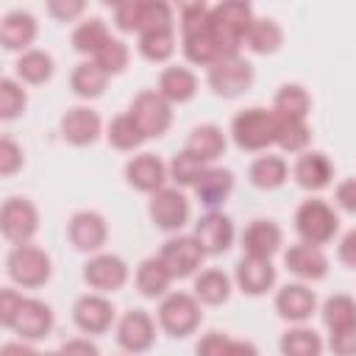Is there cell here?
I'll return each mask as SVG.
<instances>
[{"label": "cell", "mask_w": 356, "mask_h": 356, "mask_svg": "<svg viewBox=\"0 0 356 356\" xmlns=\"http://www.w3.org/2000/svg\"><path fill=\"white\" fill-rule=\"evenodd\" d=\"M228 136L245 153H267L278 136V117L267 106H248L234 114Z\"/></svg>", "instance_id": "6da1fadb"}, {"label": "cell", "mask_w": 356, "mask_h": 356, "mask_svg": "<svg viewBox=\"0 0 356 356\" xmlns=\"http://www.w3.org/2000/svg\"><path fill=\"white\" fill-rule=\"evenodd\" d=\"M292 228L298 234V242L323 248V245L334 242V236L339 234V214L334 211V206L328 200H323V197H306L295 209Z\"/></svg>", "instance_id": "7a4b0ae2"}, {"label": "cell", "mask_w": 356, "mask_h": 356, "mask_svg": "<svg viewBox=\"0 0 356 356\" xmlns=\"http://www.w3.org/2000/svg\"><path fill=\"white\" fill-rule=\"evenodd\" d=\"M253 19H256V14L248 0H222V3L211 6V33L220 42L225 56L242 53V39Z\"/></svg>", "instance_id": "3957f363"}, {"label": "cell", "mask_w": 356, "mask_h": 356, "mask_svg": "<svg viewBox=\"0 0 356 356\" xmlns=\"http://www.w3.org/2000/svg\"><path fill=\"white\" fill-rule=\"evenodd\" d=\"M156 323L167 337L186 339V337L197 334V328L203 323V303L192 292H170L167 298L159 300Z\"/></svg>", "instance_id": "277c9868"}, {"label": "cell", "mask_w": 356, "mask_h": 356, "mask_svg": "<svg viewBox=\"0 0 356 356\" xmlns=\"http://www.w3.org/2000/svg\"><path fill=\"white\" fill-rule=\"evenodd\" d=\"M6 273L11 284L19 289H39L53 275V259L47 250H42L33 242L11 245V250L6 253Z\"/></svg>", "instance_id": "5b68a950"}, {"label": "cell", "mask_w": 356, "mask_h": 356, "mask_svg": "<svg viewBox=\"0 0 356 356\" xmlns=\"http://www.w3.org/2000/svg\"><path fill=\"white\" fill-rule=\"evenodd\" d=\"M256 81V72H253V64L239 53V56H225L220 61H214L209 70H206V83L209 89L222 97V100H234V97H242Z\"/></svg>", "instance_id": "8992f818"}, {"label": "cell", "mask_w": 356, "mask_h": 356, "mask_svg": "<svg viewBox=\"0 0 356 356\" xmlns=\"http://www.w3.org/2000/svg\"><path fill=\"white\" fill-rule=\"evenodd\" d=\"M147 217H150V222L159 231H164V234L172 236V234H181V228L189 222L192 203H189V197H186L184 189L164 186L156 195H150V200H147Z\"/></svg>", "instance_id": "52a82bcc"}, {"label": "cell", "mask_w": 356, "mask_h": 356, "mask_svg": "<svg viewBox=\"0 0 356 356\" xmlns=\"http://www.w3.org/2000/svg\"><path fill=\"white\" fill-rule=\"evenodd\" d=\"M128 114L147 139H161L172 128V103H167L156 89H142L128 103Z\"/></svg>", "instance_id": "ba28073f"}, {"label": "cell", "mask_w": 356, "mask_h": 356, "mask_svg": "<svg viewBox=\"0 0 356 356\" xmlns=\"http://www.w3.org/2000/svg\"><path fill=\"white\" fill-rule=\"evenodd\" d=\"M39 231V209L31 197L11 195L0 206V234L11 245H28L33 242Z\"/></svg>", "instance_id": "9c48e42d"}, {"label": "cell", "mask_w": 356, "mask_h": 356, "mask_svg": "<svg viewBox=\"0 0 356 356\" xmlns=\"http://www.w3.org/2000/svg\"><path fill=\"white\" fill-rule=\"evenodd\" d=\"M81 275H83V284H86L92 292L114 295V292H120V289L128 284L131 267H128V261H125L122 256L103 250V253H95V256H89V259L83 261Z\"/></svg>", "instance_id": "30bf717a"}, {"label": "cell", "mask_w": 356, "mask_h": 356, "mask_svg": "<svg viewBox=\"0 0 356 356\" xmlns=\"http://www.w3.org/2000/svg\"><path fill=\"white\" fill-rule=\"evenodd\" d=\"M159 259L167 264V270L175 281H184V278H195L200 273L206 253L192 234H172L159 248Z\"/></svg>", "instance_id": "8fae6325"}, {"label": "cell", "mask_w": 356, "mask_h": 356, "mask_svg": "<svg viewBox=\"0 0 356 356\" xmlns=\"http://www.w3.org/2000/svg\"><path fill=\"white\" fill-rule=\"evenodd\" d=\"M273 309H275V314L284 323H289V325H306L312 320V314L320 312V300H317V292L309 284L289 281V284H284V286L275 289Z\"/></svg>", "instance_id": "7c38bea8"}, {"label": "cell", "mask_w": 356, "mask_h": 356, "mask_svg": "<svg viewBox=\"0 0 356 356\" xmlns=\"http://www.w3.org/2000/svg\"><path fill=\"white\" fill-rule=\"evenodd\" d=\"M114 339L128 356L147 353L156 345V320L145 309H128L117 317Z\"/></svg>", "instance_id": "4fadbf2b"}, {"label": "cell", "mask_w": 356, "mask_h": 356, "mask_svg": "<svg viewBox=\"0 0 356 356\" xmlns=\"http://www.w3.org/2000/svg\"><path fill=\"white\" fill-rule=\"evenodd\" d=\"M72 323L81 334L100 337V334H108L117 325V309L108 300V295L86 292L72 303Z\"/></svg>", "instance_id": "5bb4252c"}, {"label": "cell", "mask_w": 356, "mask_h": 356, "mask_svg": "<svg viewBox=\"0 0 356 356\" xmlns=\"http://www.w3.org/2000/svg\"><path fill=\"white\" fill-rule=\"evenodd\" d=\"M67 239L78 253L95 256L103 253L108 242V222L95 209H81L67 220Z\"/></svg>", "instance_id": "9a60e30c"}, {"label": "cell", "mask_w": 356, "mask_h": 356, "mask_svg": "<svg viewBox=\"0 0 356 356\" xmlns=\"http://www.w3.org/2000/svg\"><path fill=\"white\" fill-rule=\"evenodd\" d=\"M122 175H125V184H128L131 189L142 192V195H156L159 189L170 186V184H167V181H170V167H167V161H161L156 153H147V150L131 156V159L125 161Z\"/></svg>", "instance_id": "2e32d148"}, {"label": "cell", "mask_w": 356, "mask_h": 356, "mask_svg": "<svg viewBox=\"0 0 356 356\" xmlns=\"http://www.w3.org/2000/svg\"><path fill=\"white\" fill-rule=\"evenodd\" d=\"M58 134L72 147H89L103 134V120L92 106H70L58 120Z\"/></svg>", "instance_id": "e0dca14e"}, {"label": "cell", "mask_w": 356, "mask_h": 356, "mask_svg": "<svg viewBox=\"0 0 356 356\" xmlns=\"http://www.w3.org/2000/svg\"><path fill=\"white\" fill-rule=\"evenodd\" d=\"M275 284H278V270H275L273 259L242 256L234 267V286L248 298H261V295L273 292Z\"/></svg>", "instance_id": "ac0fdd59"}, {"label": "cell", "mask_w": 356, "mask_h": 356, "mask_svg": "<svg viewBox=\"0 0 356 356\" xmlns=\"http://www.w3.org/2000/svg\"><path fill=\"white\" fill-rule=\"evenodd\" d=\"M192 236L197 239V245L203 248L206 256H222L225 250H231V245L236 239V225L225 211H206L195 222Z\"/></svg>", "instance_id": "d6986e66"}, {"label": "cell", "mask_w": 356, "mask_h": 356, "mask_svg": "<svg viewBox=\"0 0 356 356\" xmlns=\"http://www.w3.org/2000/svg\"><path fill=\"white\" fill-rule=\"evenodd\" d=\"M284 267L303 284H314L323 281L331 270V261L325 256L323 248L317 245H306V242H295L284 250Z\"/></svg>", "instance_id": "ffe728a7"}, {"label": "cell", "mask_w": 356, "mask_h": 356, "mask_svg": "<svg viewBox=\"0 0 356 356\" xmlns=\"http://www.w3.org/2000/svg\"><path fill=\"white\" fill-rule=\"evenodd\" d=\"M242 256H253V259H273L281 248H284V231L275 220L267 217H256L245 225L242 236Z\"/></svg>", "instance_id": "44dd1931"}, {"label": "cell", "mask_w": 356, "mask_h": 356, "mask_svg": "<svg viewBox=\"0 0 356 356\" xmlns=\"http://www.w3.org/2000/svg\"><path fill=\"white\" fill-rule=\"evenodd\" d=\"M53 323H56V314H53L50 303L39 300V298H25L8 331H14L22 342H39V339L50 337Z\"/></svg>", "instance_id": "7402d4cb"}, {"label": "cell", "mask_w": 356, "mask_h": 356, "mask_svg": "<svg viewBox=\"0 0 356 356\" xmlns=\"http://www.w3.org/2000/svg\"><path fill=\"white\" fill-rule=\"evenodd\" d=\"M292 178L306 192H323L334 184V161L323 150H306L292 164Z\"/></svg>", "instance_id": "603a6c76"}, {"label": "cell", "mask_w": 356, "mask_h": 356, "mask_svg": "<svg viewBox=\"0 0 356 356\" xmlns=\"http://www.w3.org/2000/svg\"><path fill=\"white\" fill-rule=\"evenodd\" d=\"M39 36V22L31 11L14 8L0 19V44L8 53H25Z\"/></svg>", "instance_id": "cb8c5ba5"}, {"label": "cell", "mask_w": 356, "mask_h": 356, "mask_svg": "<svg viewBox=\"0 0 356 356\" xmlns=\"http://www.w3.org/2000/svg\"><path fill=\"white\" fill-rule=\"evenodd\" d=\"M234 186H236L234 172H231L228 167L211 164V167L203 172V178L195 184V189H192V192H195L197 203H200V206H206L209 211H222V203L231 197Z\"/></svg>", "instance_id": "d4e9b609"}, {"label": "cell", "mask_w": 356, "mask_h": 356, "mask_svg": "<svg viewBox=\"0 0 356 356\" xmlns=\"http://www.w3.org/2000/svg\"><path fill=\"white\" fill-rule=\"evenodd\" d=\"M156 92L172 103V106H184L189 103L195 95H197V75L184 67V64H167L161 72H159V81H156Z\"/></svg>", "instance_id": "484cf974"}, {"label": "cell", "mask_w": 356, "mask_h": 356, "mask_svg": "<svg viewBox=\"0 0 356 356\" xmlns=\"http://www.w3.org/2000/svg\"><path fill=\"white\" fill-rule=\"evenodd\" d=\"M225 147H228V136L220 125L214 122H203V125H195L186 136V145L184 150L192 153L195 159H200L203 164H217L222 156H225Z\"/></svg>", "instance_id": "4316f807"}, {"label": "cell", "mask_w": 356, "mask_h": 356, "mask_svg": "<svg viewBox=\"0 0 356 356\" xmlns=\"http://www.w3.org/2000/svg\"><path fill=\"white\" fill-rule=\"evenodd\" d=\"M172 281H175V278L170 275V270H167V264L159 259V253L142 259V261L136 264V270H134V286H136V292H139L142 298H147V300H161V298H167Z\"/></svg>", "instance_id": "83f0119b"}, {"label": "cell", "mask_w": 356, "mask_h": 356, "mask_svg": "<svg viewBox=\"0 0 356 356\" xmlns=\"http://www.w3.org/2000/svg\"><path fill=\"white\" fill-rule=\"evenodd\" d=\"M234 275H228L220 267H206L192 278V295L203 306H222L234 295Z\"/></svg>", "instance_id": "f1b7e54d"}, {"label": "cell", "mask_w": 356, "mask_h": 356, "mask_svg": "<svg viewBox=\"0 0 356 356\" xmlns=\"http://www.w3.org/2000/svg\"><path fill=\"white\" fill-rule=\"evenodd\" d=\"M248 181L261 192H275L289 181V164L278 153H261L248 167Z\"/></svg>", "instance_id": "f546056e"}, {"label": "cell", "mask_w": 356, "mask_h": 356, "mask_svg": "<svg viewBox=\"0 0 356 356\" xmlns=\"http://www.w3.org/2000/svg\"><path fill=\"white\" fill-rule=\"evenodd\" d=\"M281 44H284V28L273 17H256L242 39V47L256 56H273L281 50Z\"/></svg>", "instance_id": "4dcf8cb0"}, {"label": "cell", "mask_w": 356, "mask_h": 356, "mask_svg": "<svg viewBox=\"0 0 356 356\" xmlns=\"http://www.w3.org/2000/svg\"><path fill=\"white\" fill-rule=\"evenodd\" d=\"M14 72H17V81L19 83L42 86V83H50V78L56 72V61H53V56L47 50L31 47V50H25V53L17 56Z\"/></svg>", "instance_id": "1f68e13d"}, {"label": "cell", "mask_w": 356, "mask_h": 356, "mask_svg": "<svg viewBox=\"0 0 356 356\" xmlns=\"http://www.w3.org/2000/svg\"><path fill=\"white\" fill-rule=\"evenodd\" d=\"M106 86H108V75L92 61V58H86V61H78L75 67H72V72H70V92L78 97V100H97L103 92H106Z\"/></svg>", "instance_id": "d6a6232c"}, {"label": "cell", "mask_w": 356, "mask_h": 356, "mask_svg": "<svg viewBox=\"0 0 356 356\" xmlns=\"http://www.w3.org/2000/svg\"><path fill=\"white\" fill-rule=\"evenodd\" d=\"M111 39V31L108 25L100 19V17H83L75 28H72V36H70V44L78 56H86V58H95L100 53V47Z\"/></svg>", "instance_id": "836d02e7"}, {"label": "cell", "mask_w": 356, "mask_h": 356, "mask_svg": "<svg viewBox=\"0 0 356 356\" xmlns=\"http://www.w3.org/2000/svg\"><path fill=\"white\" fill-rule=\"evenodd\" d=\"M278 117H292V120H309L312 114V95L303 83H281L273 95V106H270Z\"/></svg>", "instance_id": "e575fe53"}, {"label": "cell", "mask_w": 356, "mask_h": 356, "mask_svg": "<svg viewBox=\"0 0 356 356\" xmlns=\"http://www.w3.org/2000/svg\"><path fill=\"white\" fill-rule=\"evenodd\" d=\"M325 339L312 325H289L278 339L281 356H323Z\"/></svg>", "instance_id": "d590c367"}, {"label": "cell", "mask_w": 356, "mask_h": 356, "mask_svg": "<svg viewBox=\"0 0 356 356\" xmlns=\"http://www.w3.org/2000/svg\"><path fill=\"white\" fill-rule=\"evenodd\" d=\"M175 25L172 28H153L136 36V50L150 64H167L175 56Z\"/></svg>", "instance_id": "8d00e7d4"}, {"label": "cell", "mask_w": 356, "mask_h": 356, "mask_svg": "<svg viewBox=\"0 0 356 356\" xmlns=\"http://www.w3.org/2000/svg\"><path fill=\"white\" fill-rule=\"evenodd\" d=\"M106 142H108L114 150L134 153V150H139V147L147 142V136L139 131V125L134 122V117H131L128 111H122V114L111 117V122L106 125Z\"/></svg>", "instance_id": "74e56055"}, {"label": "cell", "mask_w": 356, "mask_h": 356, "mask_svg": "<svg viewBox=\"0 0 356 356\" xmlns=\"http://www.w3.org/2000/svg\"><path fill=\"white\" fill-rule=\"evenodd\" d=\"M181 50H184V58H186L189 64H195V67H206V70H209L214 61L225 58V53H222L220 42L214 39L211 28L203 31V33H197V36H186V39H181Z\"/></svg>", "instance_id": "f35d334b"}, {"label": "cell", "mask_w": 356, "mask_h": 356, "mask_svg": "<svg viewBox=\"0 0 356 356\" xmlns=\"http://www.w3.org/2000/svg\"><path fill=\"white\" fill-rule=\"evenodd\" d=\"M275 117H278V114H275ZM275 145H278L284 153H292V156L306 153L309 145H312V125H309V120L278 117V136H275Z\"/></svg>", "instance_id": "ab89813d"}, {"label": "cell", "mask_w": 356, "mask_h": 356, "mask_svg": "<svg viewBox=\"0 0 356 356\" xmlns=\"http://www.w3.org/2000/svg\"><path fill=\"white\" fill-rule=\"evenodd\" d=\"M320 320H323V325H325L328 331L353 325V323H356V298H350V295H345V292L328 295V298L320 303Z\"/></svg>", "instance_id": "60d3db41"}, {"label": "cell", "mask_w": 356, "mask_h": 356, "mask_svg": "<svg viewBox=\"0 0 356 356\" xmlns=\"http://www.w3.org/2000/svg\"><path fill=\"white\" fill-rule=\"evenodd\" d=\"M167 167H170V181H172V186H178V189H195V184L203 178V172L209 170V164H203L200 159H195L192 153H186V150H181V153H175L170 161H167Z\"/></svg>", "instance_id": "b9f144b4"}, {"label": "cell", "mask_w": 356, "mask_h": 356, "mask_svg": "<svg viewBox=\"0 0 356 356\" xmlns=\"http://www.w3.org/2000/svg\"><path fill=\"white\" fill-rule=\"evenodd\" d=\"M25 108H28V92H25V86L17 78H11V75L0 78V120L3 122H11V120L22 117Z\"/></svg>", "instance_id": "7bdbcfd3"}, {"label": "cell", "mask_w": 356, "mask_h": 356, "mask_svg": "<svg viewBox=\"0 0 356 356\" xmlns=\"http://www.w3.org/2000/svg\"><path fill=\"white\" fill-rule=\"evenodd\" d=\"M178 25H181V39L209 31L211 28V6L203 0L181 3L178 6Z\"/></svg>", "instance_id": "ee69618b"}, {"label": "cell", "mask_w": 356, "mask_h": 356, "mask_svg": "<svg viewBox=\"0 0 356 356\" xmlns=\"http://www.w3.org/2000/svg\"><path fill=\"white\" fill-rule=\"evenodd\" d=\"M108 78L111 75H122L125 70H128V64H131V47L122 42V39H117V36H111L103 47H100V53L92 58Z\"/></svg>", "instance_id": "f6af8a7d"}, {"label": "cell", "mask_w": 356, "mask_h": 356, "mask_svg": "<svg viewBox=\"0 0 356 356\" xmlns=\"http://www.w3.org/2000/svg\"><path fill=\"white\" fill-rule=\"evenodd\" d=\"M175 8L167 0H139V33L153 28H172Z\"/></svg>", "instance_id": "bcb514c9"}, {"label": "cell", "mask_w": 356, "mask_h": 356, "mask_svg": "<svg viewBox=\"0 0 356 356\" xmlns=\"http://www.w3.org/2000/svg\"><path fill=\"white\" fill-rule=\"evenodd\" d=\"M22 167H25V150H22V145H17L8 134L0 136V175L3 178H11Z\"/></svg>", "instance_id": "7dc6e473"}, {"label": "cell", "mask_w": 356, "mask_h": 356, "mask_svg": "<svg viewBox=\"0 0 356 356\" xmlns=\"http://www.w3.org/2000/svg\"><path fill=\"white\" fill-rule=\"evenodd\" d=\"M231 342L234 337H228L225 331H209L197 339L195 345V356H228L231 353Z\"/></svg>", "instance_id": "c3c4849f"}, {"label": "cell", "mask_w": 356, "mask_h": 356, "mask_svg": "<svg viewBox=\"0 0 356 356\" xmlns=\"http://www.w3.org/2000/svg\"><path fill=\"white\" fill-rule=\"evenodd\" d=\"M325 348L331 350V356H356V323L328 331V342Z\"/></svg>", "instance_id": "681fc988"}, {"label": "cell", "mask_w": 356, "mask_h": 356, "mask_svg": "<svg viewBox=\"0 0 356 356\" xmlns=\"http://www.w3.org/2000/svg\"><path fill=\"white\" fill-rule=\"evenodd\" d=\"M114 25L120 33H136L139 36V0H125L114 6Z\"/></svg>", "instance_id": "f907efd6"}, {"label": "cell", "mask_w": 356, "mask_h": 356, "mask_svg": "<svg viewBox=\"0 0 356 356\" xmlns=\"http://www.w3.org/2000/svg\"><path fill=\"white\" fill-rule=\"evenodd\" d=\"M86 3L83 0H50L47 3V14L58 22H75L78 17H83Z\"/></svg>", "instance_id": "816d5d0a"}, {"label": "cell", "mask_w": 356, "mask_h": 356, "mask_svg": "<svg viewBox=\"0 0 356 356\" xmlns=\"http://www.w3.org/2000/svg\"><path fill=\"white\" fill-rule=\"evenodd\" d=\"M22 300H25L22 292H17V289H0V325L11 328V323H14Z\"/></svg>", "instance_id": "f5cc1de1"}, {"label": "cell", "mask_w": 356, "mask_h": 356, "mask_svg": "<svg viewBox=\"0 0 356 356\" xmlns=\"http://www.w3.org/2000/svg\"><path fill=\"white\" fill-rule=\"evenodd\" d=\"M334 203L348 211V214H356V178H345L337 184L334 189Z\"/></svg>", "instance_id": "db71d44e"}, {"label": "cell", "mask_w": 356, "mask_h": 356, "mask_svg": "<svg viewBox=\"0 0 356 356\" xmlns=\"http://www.w3.org/2000/svg\"><path fill=\"white\" fill-rule=\"evenodd\" d=\"M337 259L348 270H356V228H350V231L342 234V239L337 245Z\"/></svg>", "instance_id": "11a10c76"}, {"label": "cell", "mask_w": 356, "mask_h": 356, "mask_svg": "<svg viewBox=\"0 0 356 356\" xmlns=\"http://www.w3.org/2000/svg\"><path fill=\"white\" fill-rule=\"evenodd\" d=\"M58 350H61V356H100V348L89 337H72Z\"/></svg>", "instance_id": "9f6ffc18"}, {"label": "cell", "mask_w": 356, "mask_h": 356, "mask_svg": "<svg viewBox=\"0 0 356 356\" xmlns=\"http://www.w3.org/2000/svg\"><path fill=\"white\" fill-rule=\"evenodd\" d=\"M0 356H42L33 342H22V339H11V342H3L0 345Z\"/></svg>", "instance_id": "6f0895ef"}, {"label": "cell", "mask_w": 356, "mask_h": 356, "mask_svg": "<svg viewBox=\"0 0 356 356\" xmlns=\"http://www.w3.org/2000/svg\"><path fill=\"white\" fill-rule=\"evenodd\" d=\"M228 356H261V353H259V348L250 339H234Z\"/></svg>", "instance_id": "680465c9"}, {"label": "cell", "mask_w": 356, "mask_h": 356, "mask_svg": "<svg viewBox=\"0 0 356 356\" xmlns=\"http://www.w3.org/2000/svg\"><path fill=\"white\" fill-rule=\"evenodd\" d=\"M42 356H61V350H47V353H42Z\"/></svg>", "instance_id": "91938a15"}]
</instances>
